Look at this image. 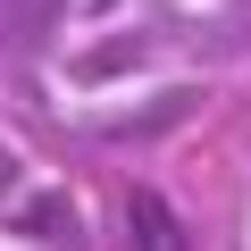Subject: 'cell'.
<instances>
[{
  "instance_id": "6da1fadb",
  "label": "cell",
  "mask_w": 251,
  "mask_h": 251,
  "mask_svg": "<svg viewBox=\"0 0 251 251\" xmlns=\"http://www.w3.org/2000/svg\"><path fill=\"white\" fill-rule=\"evenodd\" d=\"M134 251H184V243H176V226H168V209H159L151 193L134 201Z\"/></svg>"
}]
</instances>
